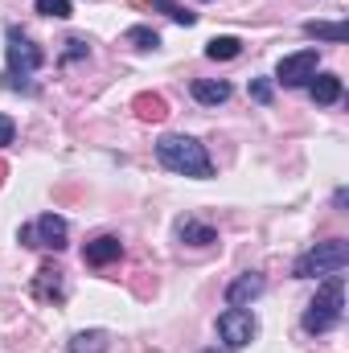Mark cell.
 <instances>
[{
	"instance_id": "obj_1",
	"label": "cell",
	"mask_w": 349,
	"mask_h": 353,
	"mask_svg": "<svg viewBox=\"0 0 349 353\" xmlns=\"http://www.w3.org/2000/svg\"><path fill=\"white\" fill-rule=\"evenodd\" d=\"M157 161L169 173H181V176H197V181L214 176L206 144H197L193 136H165V140H157Z\"/></svg>"
},
{
	"instance_id": "obj_2",
	"label": "cell",
	"mask_w": 349,
	"mask_h": 353,
	"mask_svg": "<svg viewBox=\"0 0 349 353\" xmlns=\"http://www.w3.org/2000/svg\"><path fill=\"white\" fill-rule=\"evenodd\" d=\"M341 312H346V275H325L304 312V333H329L333 325H341Z\"/></svg>"
},
{
	"instance_id": "obj_3",
	"label": "cell",
	"mask_w": 349,
	"mask_h": 353,
	"mask_svg": "<svg viewBox=\"0 0 349 353\" xmlns=\"http://www.w3.org/2000/svg\"><path fill=\"white\" fill-rule=\"evenodd\" d=\"M346 263H349V247L341 239H329V243H317L312 251H304L292 267V275L296 279H317V275L325 279V275H341Z\"/></svg>"
},
{
	"instance_id": "obj_4",
	"label": "cell",
	"mask_w": 349,
	"mask_h": 353,
	"mask_svg": "<svg viewBox=\"0 0 349 353\" xmlns=\"http://www.w3.org/2000/svg\"><path fill=\"white\" fill-rule=\"evenodd\" d=\"M46 62V54L17 29H8V87L12 90H29V74H37Z\"/></svg>"
},
{
	"instance_id": "obj_5",
	"label": "cell",
	"mask_w": 349,
	"mask_h": 353,
	"mask_svg": "<svg viewBox=\"0 0 349 353\" xmlns=\"http://www.w3.org/2000/svg\"><path fill=\"white\" fill-rule=\"evenodd\" d=\"M21 243H25V247H41V251H62V247H66V218L41 214L37 222L21 226Z\"/></svg>"
},
{
	"instance_id": "obj_6",
	"label": "cell",
	"mask_w": 349,
	"mask_h": 353,
	"mask_svg": "<svg viewBox=\"0 0 349 353\" xmlns=\"http://www.w3.org/2000/svg\"><path fill=\"white\" fill-rule=\"evenodd\" d=\"M255 333H259V325H255V316H251L247 308H226V312L218 316V337L226 341V350H243V345H251Z\"/></svg>"
},
{
	"instance_id": "obj_7",
	"label": "cell",
	"mask_w": 349,
	"mask_h": 353,
	"mask_svg": "<svg viewBox=\"0 0 349 353\" xmlns=\"http://www.w3.org/2000/svg\"><path fill=\"white\" fill-rule=\"evenodd\" d=\"M317 62H321V54H317V50L288 54V58H279V66H275V79H279L283 87H304V83L317 74Z\"/></svg>"
},
{
	"instance_id": "obj_8",
	"label": "cell",
	"mask_w": 349,
	"mask_h": 353,
	"mask_svg": "<svg viewBox=\"0 0 349 353\" xmlns=\"http://www.w3.org/2000/svg\"><path fill=\"white\" fill-rule=\"evenodd\" d=\"M263 288H267V279H263L259 271H247V275H239V279L226 288V304H230V308H247L255 296H263Z\"/></svg>"
},
{
	"instance_id": "obj_9",
	"label": "cell",
	"mask_w": 349,
	"mask_h": 353,
	"mask_svg": "<svg viewBox=\"0 0 349 353\" xmlns=\"http://www.w3.org/2000/svg\"><path fill=\"white\" fill-rule=\"evenodd\" d=\"M119 255H123V243H119L115 234H99V239H90L87 251H83V259H87L90 267H107V263H115Z\"/></svg>"
},
{
	"instance_id": "obj_10",
	"label": "cell",
	"mask_w": 349,
	"mask_h": 353,
	"mask_svg": "<svg viewBox=\"0 0 349 353\" xmlns=\"http://www.w3.org/2000/svg\"><path fill=\"white\" fill-rule=\"evenodd\" d=\"M193 99L201 103V107H218V103H226L230 99V83H222V79H193Z\"/></svg>"
},
{
	"instance_id": "obj_11",
	"label": "cell",
	"mask_w": 349,
	"mask_h": 353,
	"mask_svg": "<svg viewBox=\"0 0 349 353\" xmlns=\"http://www.w3.org/2000/svg\"><path fill=\"white\" fill-rule=\"evenodd\" d=\"M177 239H181V243H189V247H210V243H218L214 226L193 222V218H181V222H177Z\"/></svg>"
},
{
	"instance_id": "obj_12",
	"label": "cell",
	"mask_w": 349,
	"mask_h": 353,
	"mask_svg": "<svg viewBox=\"0 0 349 353\" xmlns=\"http://www.w3.org/2000/svg\"><path fill=\"white\" fill-rule=\"evenodd\" d=\"M308 94H312V103L329 107V103L341 99V79H337V74H312V79H308Z\"/></svg>"
},
{
	"instance_id": "obj_13",
	"label": "cell",
	"mask_w": 349,
	"mask_h": 353,
	"mask_svg": "<svg viewBox=\"0 0 349 353\" xmlns=\"http://www.w3.org/2000/svg\"><path fill=\"white\" fill-rule=\"evenodd\" d=\"M304 33L317 37V41H333V46H346V37H349L346 21H308Z\"/></svg>"
},
{
	"instance_id": "obj_14",
	"label": "cell",
	"mask_w": 349,
	"mask_h": 353,
	"mask_svg": "<svg viewBox=\"0 0 349 353\" xmlns=\"http://www.w3.org/2000/svg\"><path fill=\"white\" fill-rule=\"evenodd\" d=\"M132 107H136V115H140L144 123H161V119L169 115V103H165L161 94H136Z\"/></svg>"
},
{
	"instance_id": "obj_15",
	"label": "cell",
	"mask_w": 349,
	"mask_h": 353,
	"mask_svg": "<svg viewBox=\"0 0 349 353\" xmlns=\"http://www.w3.org/2000/svg\"><path fill=\"white\" fill-rule=\"evenodd\" d=\"M107 345H111V337L103 329H87V333H74L70 353H107Z\"/></svg>"
},
{
	"instance_id": "obj_16",
	"label": "cell",
	"mask_w": 349,
	"mask_h": 353,
	"mask_svg": "<svg viewBox=\"0 0 349 353\" xmlns=\"http://www.w3.org/2000/svg\"><path fill=\"white\" fill-rule=\"evenodd\" d=\"M243 54V41L239 37H214L210 46H206V58L210 62H230V58H239Z\"/></svg>"
},
{
	"instance_id": "obj_17",
	"label": "cell",
	"mask_w": 349,
	"mask_h": 353,
	"mask_svg": "<svg viewBox=\"0 0 349 353\" xmlns=\"http://www.w3.org/2000/svg\"><path fill=\"white\" fill-rule=\"evenodd\" d=\"M33 292H37L41 300H50V296H62V271L46 263L41 271H37V288H33Z\"/></svg>"
},
{
	"instance_id": "obj_18",
	"label": "cell",
	"mask_w": 349,
	"mask_h": 353,
	"mask_svg": "<svg viewBox=\"0 0 349 353\" xmlns=\"http://www.w3.org/2000/svg\"><path fill=\"white\" fill-rule=\"evenodd\" d=\"M123 41H128L132 50H157V46H161V33L148 29V25H132V29L123 33Z\"/></svg>"
},
{
	"instance_id": "obj_19",
	"label": "cell",
	"mask_w": 349,
	"mask_h": 353,
	"mask_svg": "<svg viewBox=\"0 0 349 353\" xmlns=\"http://www.w3.org/2000/svg\"><path fill=\"white\" fill-rule=\"evenodd\" d=\"M152 8H157V12H165L169 21H177V25H185V29H189V25H197V12H189V8H185V4H177V0H152Z\"/></svg>"
},
{
	"instance_id": "obj_20",
	"label": "cell",
	"mask_w": 349,
	"mask_h": 353,
	"mask_svg": "<svg viewBox=\"0 0 349 353\" xmlns=\"http://www.w3.org/2000/svg\"><path fill=\"white\" fill-rule=\"evenodd\" d=\"M33 4H37V12H41V17H58V21H66V17L74 12V8H70V0H33Z\"/></svg>"
},
{
	"instance_id": "obj_21",
	"label": "cell",
	"mask_w": 349,
	"mask_h": 353,
	"mask_svg": "<svg viewBox=\"0 0 349 353\" xmlns=\"http://www.w3.org/2000/svg\"><path fill=\"white\" fill-rule=\"evenodd\" d=\"M79 58H87V41H83V37H70V41H66L62 62H79Z\"/></svg>"
},
{
	"instance_id": "obj_22",
	"label": "cell",
	"mask_w": 349,
	"mask_h": 353,
	"mask_svg": "<svg viewBox=\"0 0 349 353\" xmlns=\"http://www.w3.org/2000/svg\"><path fill=\"white\" fill-rule=\"evenodd\" d=\"M251 99L255 103H271V83L267 79H251Z\"/></svg>"
},
{
	"instance_id": "obj_23",
	"label": "cell",
	"mask_w": 349,
	"mask_h": 353,
	"mask_svg": "<svg viewBox=\"0 0 349 353\" xmlns=\"http://www.w3.org/2000/svg\"><path fill=\"white\" fill-rule=\"evenodd\" d=\"M12 136H17V123H12L8 115H0V148H4V144H12Z\"/></svg>"
},
{
	"instance_id": "obj_24",
	"label": "cell",
	"mask_w": 349,
	"mask_h": 353,
	"mask_svg": "<svg viewBox=\"0 0 349 353\" xmlns=\"http://www.w3.org/2000/svg\"><path fill=\"white\" fill-rule=\"evenodd\" d=\"M0 185H4V165H0Z\"/></svg>"
}]
</instances>
